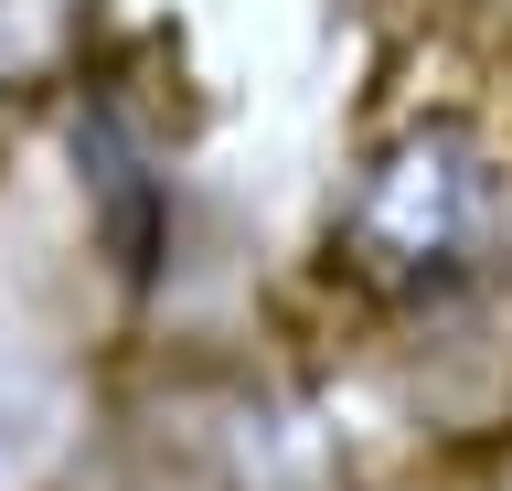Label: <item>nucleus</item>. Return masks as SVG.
Instances as JSON below:
<instances>
[{
    "instance_id": "obj_1",
    "label": "nucleus",
    "mask_w": 512,
    "mask_h": 491,
    "mask_svg": "<svg viewBox=\"0 0 512 491\" xmlns=\"http://www.w3.org/2000/svg\"><path fill=\"white\" fill-rule=\"evenodd\" d=\"M512 225V171L470 118H406L363 150V171L331 203V278H352L384 310H438L480 289Z\"/></svg>"
}]
</instances>
